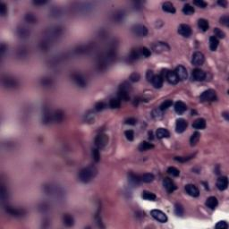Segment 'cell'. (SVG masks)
<instances>
[{"mask_svg":"<svg viewBox=\"0 0 229 229\" xmlns=\"http://www.w3.org/2000/svg\"><path fill=\"white\" fill-rule=\"evenodd\" d=\"M98 170L94 166H89L83 169H82L79 173V179L81 182L87 184V182H90L96 175H97Z\"/></svg>","mask_w":229,"mask_h":229,"instance_id":"cell-1","label":"cell"},{"mask_svg":"<svg viewBox=\"0 0 229 229\" xmlns=\"http://www.w3.org/2000/svg\"><path fill=\"white\" fill-rule=\"evenodd\" d=\"M200 99L202 102H208V101H215L217 99V93L214 89H207L203 91L200 96Z\"/></svg>","mask_w":229,"mask_h":229,"instance_id":"cell-2","label":"cell"},{"mask_svg":"<svg viewBox=\"0 0 229 229\" xmlns=\"http://www.w3.org/2000/svg\"><path fill=\"white\" fill-rule=\"evenodd\" d=\"M132 31L139 37H145L148 34V29L142 24H135L132 27Z\"/></svg>","mask_w":229,"mask_h":229,"instance_id":"cell-3","label":"cell"},{"mask_svg":"<svg viewBox=\"0 0 229 229\" xmlns=\"http://www.w3.org/2000/svg\"><path fill=\"white\" fill-rule=\"evenodd\" d=\"M150 215L157 221L161 222V223H166L167 222V215L162 212L161 210H152L150 211Z\"/></svg>","mask_w":229,"mask_h":229,"instance_id":"cell-4","label":"cell"},{"mask_svg":"<svg viewBox=\"0 0 229 229\" xmlns=\"http://www.w3.org/2000/svg\"><path fill=\"white\" fill-rule=\"evenodd\" d=\"M108 142V136L107 134L101 133L99 135H98L95 139V144L98 148L101 149L104 148Z\"/></svg>","mask_w":229,"mask_h":229,"instance_id":"cell-5","label":"cell"},{"mask_svg":"<svg viewBox=\"0 0 229 229\" xmlns=\"http://www.w3.org/2000/svg\"><path fill=\"white\" fill-rule=\"evenodd\" d=\"M175 73L176 74L178 79L181 80V81H185L187 79V77H188V73H187L186 68L185 66H182V65H178L175 68Z\"/></svg>","mask_w":229,"mask_h":229,"instance_id":"cell-6","label":"cell"},{"mask_svg":"<svg viewBox=\"0 0 229 229\" xmlns=\"http://www.w3.org/2000/svg\"><path fill=\"white\" fill-rule=\"evenodd\" d=\"M178 33L182 37L188 38L192 35V28L188 24H182L178 27Z\"/></svg>","mask_w":229,"mask_h":229,"instance_id":"cell-7","label":"cell"},{"mask_svg":"<svg viewBox=\"0 0 229 229\" xmlns=\"http://www.w3.org/2000/svg\"><path fill=\"white\" fill-rule=\"evenodd\" d=\"M204 61H205V57L201 52L197 51L193 55L192 63L194 65H201V64H203Z\"/></svg>","mask_w":229,"mask_h":229,"instance_id":"cell-8","label":"cell"},{"mask_svg":"<svg viewBox=\"0 0 229 229\" xmlns=\"http://www.w3.org/2000/svg\"><path fill=\"white\" fill-rule=\"evenodd\" d=\"M188 123L185 119L184 118H179L176 121V125H175V131L178 133H182L185 131V129L187 128Z\"/></svg>","mask_w":229,"mask_h":229,"instance_id":"cell-9","label":"cell"},{"mask_svg":"<svg viewBox=\"0 0 229 229\" xmlns=\"http://www.w3.org/2000/svg\"><path fill=\"white\" fill-rule=\"evenodd\" d=\"M163 185L165 187V189L167 190V193H172L174 191L176 190V185H175V182L168 177L165 178L164 181H163Z\"/></svg>","mask_w":229,"mask_h":229,"instance_id":"cell-10","label":"cell"},{"mask_svg":"<svg viewBox=\"0 0 229 229\" xmlns=\"http://www.w3.org/2000/svg\"><path fill=\"white\" fill-rule=\"evenodd\" d=\"M3 84L5 87H6L8 89H14L18 86L17 81L14 78L10 77V76H6V77L3 78Z\"/></svg>","mask_w":229,"mask_h":229,"instance_id":"cell-11","label":"cell"},{"mask_svg":"<svg viewBox=\"0 0 229 229\" xmlns=\"http://www.w3.org/2000/svg\"><path fill=\"white\" fill-rule=\"evenodd\" d=\"M193 78L197 82H202L206 78V73L200 68H196L193 71Z\"/></svg>","mask_w":229,"mask_h":229,"instance_id":"cell-12","label":"cell"},{"mask_svg":"<svg viewBox=\"0 0 229 229\" xmlns=\"http://www.w3.org/2000/svg\"><path fill=\"white\" fill-rule=\"evenodd\" d=\"M72 79L74 80V82L80 87H85L87 85V82L85 80V78L80 74H72Z\"/></svg>","mask_w":229,"mask_h":229,"instance_id":"cell-13","label":"cell"},{"mask_svg":"<svg viewBox=\"0 0 229 229\" xmlns=\"http://www.w3.org/2000/svg\"><path fill=\"white\" fill-rule=\"evenodd\" d=\"M228 186V178L226 176H221L217 181V187L219 191H225Z\"/></svg>","mask_w":229,"mask_h":229,"instance_id":"cell-14","label":"cell"},{"mask_svg":"<svg viewBox=\"0 0 229 229\" xmlns=\"http://www.w3.org/2000/svg\"><path fill=\"white\" fill-rule=\"evenodd\" d=\"M185 191L192 197H198L200 195V191L194 185H186Z\"/></svg>","mask_w":229,"mask_h":229,"instance_id":"cell-15","label":"cell"},{"mask_svg":"<svg viewBox=\"0 0 229 229\" xmlns=\"http://www.w3.org/2000/svg\"><path fill=\"white\" fill-rule=\"evenodd\" d=\"M153 49L155 50V52L160 53V52H163V51L169 50V47H168V45L165 42H157V43H156V45L153 46Z\"/></svg>","mask_w":229,"mask_h":229,"instance_id":"cell-16","label":"cell"},{"mask_svg":"<svg viewBox=\"0 0 229 229\" xmlns=\"http://www.w3.org/2000/svg\"><path fill=\"white\" fill-rule=\"evenodd\" d=\"M17 34L21 39H27L30 37V30L25 26H20L17 29Z\"/></svg>","mask_w":229,"mask_h":229,"instance_id":"cell-17","label":"cell"},{"mask_svg":"<svg viewBox=\"0 0 229 229\" xmlns=\"http://www.w3.org/2000/svg\"><path fill=\"white\" fill-rule=\"evenodd\" d=\"M6 210L7 213H9L12 216H14V217H21V216H24L25 214V211L24 210L15 209V208H13V207H6Z\"/></svg>","mask_w":229,"mask_h":229,"instance_id":"cell-18","label":"cell"},{"mask_svg":"<svg viewBox=\"0 0 229 229\" xmlns=\"http://www.w3.org/2000/svg\"><path fill=\"white\" fill-rule=\"evenodd\" d=\"M165 77L167 78V82L171 84H176L179 81L176 74L174 71H167V74H166Z\"/></svg>","mask_w":229,"mask_h":229,"instance_id":"cell-19","label":"cell"},{"mask_svg":"<svg viewBox=\"0 0 229 229\" xmlns=\"http://www.w3.org/2000/svg\"><path fill=\"white\" fill-rule=\"evenodd\" d=\"M218 204V200L216 197L214 196H210L207 199V200H206V206H207L208 208L211 209V210H214L217 208V206Z\"/></svg>","mask_w":229,"mask_h":229,"instance_id":"cell-20","label":"cell"},{"mask_svg":"<svg viewBox=\"0 0 229 229\" xmlns=\"http://www.w3.org/2000/svg\"><path fill=\"white\" fill-rule=\"evenodd\" d=\"M128 178H129V182H131L132 185H134V186L139 185V184L142 182L141 176L137 175H135V174H133V173H130V174L128 175Z\"/></svg>","mask_w":229,"mask_h":229,"instance_id":"cell-21","label":"cell"},{"mask_svg":"<svg viewBox=\"0 0 229 229\" xmlns=\"http://www.w3.org/2000/svg\"><path fill=\"white\" fill-rule=\"evenodd\" d=\"M163 82H164V78L161 76V75H155L151 81L153 86L156 88V89H159L161 88L162 85H163Z\"/></svg>","mask_w":229,"mask_h":229,"instance_id":"cell-22","label":"cell"},{"mask_svg":"<svg viewBox=\"0 0 229 229\" xmlns=\"http://www.w3.org/2000/svg\"><path fill=\"white\" fill-rule=\"evenodd\" d=\"M175 110L177 114H184L186 110H187V107L186 105L182 102V101H177L175 104Z\"/></svg>","mask_w":229,"mask_h":229,"instance_id":"cell-23","label":"cell"},{"mask_svg":"<svg viewBox=\"0 0 229 229\" xmlns=\"http://www.w3.org/2000/svg\"><path fill=\"white\" fill-rule=\"evenodd\" d=\"M193 127L194 129L197 130H202L206 127V120L203 118H199L196 119L193 123Z\"/></svg>","mask_w":229,"mask_h":229,"instance_id":"cell-24","label":"cell"},{"mask_svg":"<svg viewBox=\"0 0 229 229\" xmlns=\"http://www.w3.org/2000/svg\"><path fill=\"white\" fill-rule=\"evenodd\" d=\"M156 136L158 139H163V138H168L170 136L169 132L167 129L164 128H158L156 132Z\"/></svg>","mask_w":229,"mask_h":229,"instance_id":"cell-25","label":"cell"},{"mask_svg":"<svg viewBox=\"0 0 229 229\" xmlns=\"http://www.w3.org/2000/svg\"><path fill=\"white\" fill-rule=\"evenodd\" d=\"M63 221L64 225H66L67 227H71L74 225V219L70 214H64L63 217Z\"/></svg>","mask_w":229,"mask_h":229,"instance_id":"cell-26","label":"cell"},{"mask_svg":"<svg viewBox=\"0 0 229 229\" xmlns=\"http://www.w3.org/2000/svg\"><path fill=\"white\" fill-rule=\"evenodd\" d=\"M162 9L165 12L169 13V14H175V8L174 5L170 2H165L162 5Z\"/></svg>","mask_w":229,"mask_h":229,"instance_id":"cell-27","label":"cell"},{"mask_svg":"<svg viewBox=\"0 0 229 229\" xmlns=\"http://www.w3.org/2000/svg\"><path fill=\"white\" fill-rule=\"evenodd\" d=\"M218 43H219V41H218V39L217 37L211 36V37L210 38V49L211 51H215V50L218 49Z\"/></svg>","mask_w":229,"mask_h":229,"instance_id":"cell-28","label":"cell"},{"mask_svg":"<svg viewBox=\"0 0 229 229\" xmlns=\"http://www.w3.org/2000/svg\"><path fill=\"white\" fill-rule=\"evenodd\" d=\"M198 25H199V28H200L202 31H208V30H209V27H210L208 21L205 20V19H200V20L198 21Z\"/></svg>","mask_w":229,"mask_h":229,"instance_id":"cell-29","label":"cell"},{"mask_svg":"<svg viewBox=\"0 0 229 229\" xmlns=\"http://www.w3.org/2000/svg\"><path fill=\"white\" fill-rule=\"evenodd\" d=\"M64 118V113L62 110H57L54 114V120L57 123H61Z\"/></svg>","mask_w":229,"mask_h":229,"instance_id":"cell-30","label":"cell"},{"mask_svg":"<svg viewBox=\"0 0 229 229\" xmlns=\"http://www.w3.org/2000/svg\"><path fill=\"white\" fill-rule=\"evenodd\" d=\"M153 148H154V145L148 142H142L139 145V150H141V151H146L150 149H153Z\"/></svg>","mask_w":229,"mask_h":229,"instance_id":"cell-31","label":"cell"},{"mask_svg":"<svg viewBox=\"0 0 229 229\" xmlns=\"http://www.w3.org/2000/svg\"><path fill=\"white\" fill-rule=\"evenodd\" d=\"M142 197L144 200H151V201H153V200H155L157 199V196H156L154 193H150V192H148V191H144V192H142Z\"/></svg>","mask_w":229,"mask_h":229,"instance_id":"cell-32","label":"cell"},{"mask_svg":"<svg viewBox=\"0 0 229 229\" xmlns=\"http://www.w3.org/2000/svg\"><path fill=\"white\" fill-rule=\"evenodd\" d=\"M109 106L111 108H119L121 106V100L118 98H113L109 101Z\"/></svg>","mask_w":229,"mask_h":229,"instance_id":"cell-33","label":"cell"},{"mask_svg":"<svg viewBox=\"0 0 229 229\" xmlns=\"http://www.w3.org/2000/svg\"><path fill=\"white\" fill-rule=\"evenodd\" d=\"M194 12H195V10H194V7H193V6H191V5H189V4H186V5H185V6L182 7V13H184L185 14L191 15V14H193Z\"/></svg>","mask_w":229,"mask_h":229,"instance_id":"cell-34","label":"cell"},{"mask_svg":"<svg viewBox=\"0 0 229 229\" xmlns=\"http://www.w3.org/2000/svg\"><path fill=\"white\" fill-rule=\"evenodd\" d=\"M200 132H194V133L192 135L191 139H190L191 145H192V146H194V145H196V144L198 143V142L200 141Z\"/></svg>","mask_w":229,"mask_h":229,"instance_id":"cell-35","label":"cell"},{"mask_svg":"<svg viewBox=\"0 0 229 229\" xmlns=\"http://www.w3.org/2000/svg\"><path fill=\"white\" fill-rule=\"evenodd\" d=\"M141 180L142 182H151L153 180H154V175L152 174H150V173H147V174H144L141 176Z\"/></svg>","mask_w":229,"mask_h":229,"instance_id":"cell-36","label":"cell"},{"mask_svg":"<svg viewBox=\"0 0 229 229\" xmlns=\"http://www.w3.org/2000/svg\"><path fill=\"white\" fill-rule=\"evenodd\" d=\"M24 19H25V21L27 22H29V24H36V22H37V17L33 14H31V13L26 14Z\"/></svg>","mask_w":229,"mask_h":229,"instance_id":"cell-37","label":"cell"},{"mask_svg":"<svg viewBox=\"0 0 229 229\" xmlns=\"http://www.w3.org/2000/svg\"><path fill=\"white\" fill-rule=\"evenodd\" d=\"M184 212H185V210L184 208H182V206L179 203H176L175 205V213L176 216H182L184 215Z\"/></svg>","mask_w":229,"mask_h":229,"instance_id":"cell-38","label":"cell"},{"mask_svg":"<svg viewBox=\"0 0 229 229\" xmlns=\"http://www.w3.org/2000/svg\"><path fill=\"white\" fill-rule=\"evenodd\" d=\"M124 16H125L124 12H122V11H117V12H116V13L114 14L113 19H114V21H116L117 22H119V21H123Z\"/></svg>","mask_w":229,"mask_h":229,"instance_id":"cell-39","label":"cell"},{"mask_svg":"<svg viewBox=\"0 0 229 229\" xmlns=\"http://www.w3.org/2000/svg\"><path fill=\"white\" fill-rule=\"evenodd\" d=\"M173 105V101L172 100H170V99H167V100H165L161 105H160V107H159V109L161 110V111H164V110H166V109H167L168 107H170L171 106Z\"/></svg>","mask_w":229,"mask_h":229,"instance_id":"cell-40","label":"cell"},{"mask_svg":"<svg viewBox=\"0 0 229 229\" xmlns=\"http://www.w3.org/2000/svg\"><path fill=\"white\" fill-rule=\"evenodd\" d=\"M51 119V116H50V113L49 111L48 110V108H45V111H44V115H43V121L45 124H48Z\"/></svg>","mask_w":229,"mask_h":229,"instance_id":"cell-41","label":"cell"},{"mask_svg":"<svg viewBox=\"0 0 229 229\" xmlns=\"http://www.w3.org/2000/svg\"><path fill=\"white\" fill-rule=\"evenodd\" d=\"M167 173L169 174V175H172L173 176H179V175H180V171L176 168V167H168V169H167Z\"/></svg>","mask_w":229,"mask_h":229,"instance_id":"cell-42","label":"cell"},{"mask_svg":"<svg viewBox=\"0 0 229 229\" xmlns=\"http://www.w3.org/2000/svg\"><path fill=\"white\" fill-rule=\"evenodd\" d=\"M140 52H141V54H142L143 57H150V55H151V51H150L148 48H146V47L142 48V49H140Z\"/></svg>","mask_w":229,"mask_h":229,"instance_id":"cell-43","label":"cell"},{"mask_svg":"<svg viewBox=\"0 0 229 229\" xmlns=\"http://www.w3.org/2000/svg\"><path fill=\"white\" fill-rule=\"evenodd\" d=\"M215 227L218 229H226L228 228V224L225 221H219L216 224Z\"/></svg>","mask_w":229,"mask_h":229,"instance_id":"cell-44","label":"cell"},{"mask_svg":"<svg viewBox=\"0 0 229 229\" xmlns=\"http://www.w3.org/2000/svg\"><path fill=\"white\" fill-rule=\"evenodd\" d=\"M193 157V155L190 156V157H175V160H176V161H179V162H182V163H185V162L188 161V160L192 159Z\"/></svg>","mask_w":229,"mask_h":229,"instance_id":"cell-45","label":"cell"},{"mask_svg":"<svg viewBox=\"0 0 229 229\" xmlns=\"http://www.w3.org/2000/svg\"><path fill=\"white\" fill-rule=\"evenodd\" d=\"M139 57H140V53H139L138 50H135V49H132V52H131V54H130V59H132V61H134V60L138 59Z\"/></svg>","mask_w":229,"mask_h":229,"instance_id":"cell-46","label":"cell"},{"mask_svg":"<svg viewBox=\"0 0 229 229\" xmlns=\"http://www.w3.org/2000/svg\"><path fill=\"white\" fill-rule=\"evenodd\" d=\"M129 79H130L131 82H138V81L141 79V75H140L138 73H132V74L130 75Z\"/></svg>","mask_w":229,"mask_h":229,"instance_id":"cell-47","label":"cell"},{"mask_svg":"<svg viewBox=\"0 0 229 229\" xmlns=\"http://www.w3.org/2000/svg\"><path fill=\"white\" fill-rule=\"evenodd\" d=\"M125 136H126V139L127 140H129V141H133V139H134V132H133V131L132 130H127V131H125Z\"/></svg>","mask_w":229,"mask_h":229,"instance_id":"cell-48","label":"cell"},{"mask_svg":"<svg viewBox=\"0 0 229 229\" xmlns=\"http://www.w3.org/2000/svg\"><path fill=\"white\" fill-rule=\"evenodd\" d=\"M92 157H93V159L95 160V162H99V159H100V154H99V151L98 149H93L92 150Z\"/></svg>","mask_w":229,"mask_h":229,"instance_id":"cell-49","label":"cell"},{"mask_svg":"<svg viewBox=\"0 0 229 229\" xmlns=\"http://www.w3.org/2000/svg\"><path fill=\"white\" fill-rule=\"evenodd\" d=\"M220 24L225 25V26H228L229 25V16L228 15H224L220 18Z\"/></svg>","mask_w":229,"mask_h":229,"instance_id":"cell-50","label":"cell"},{"mask_svg":"<svg viewBox=\"0 0 229 229\" xmlns=\"http://www.w3.org/2000/svg\"><path fill=\"white\" fill-rule=\"evenodd\" d=\"M214 33H215L216 36H218V37L220 38V39H224L225 36V32H224L223 31H221L220 29H218V28H215V30H214ZM216 36H215V37H216Z\"/></svg>","mask_w":229,"mask_h":229,"instance_id":"cell-51","label":"cell"},{"mask_svg":"<svg viewBox=\"0 0 229 229\" xmlns=\"http://www.w3.org/2000/svg\"><path fill=\"white\" fill-rule=\"evenodd\" d=\"M193 4L200 8H205L206 6H207V3L202 1V0H195V1H193Z\"/></svg>","mask_w":229,"mask_h":229,"instance_id":"cell-52","label":"cell"},{"mask_svg":"<svg viewBox=\"0 0 229 229\" xmlns=\"http://www.w3.org/2000/svg\"><path fill=\"white\" fill-rule=\"evenodd\" d=\"M0 14L3 16H5L7 14V7L4 3H0Z\"/></svg>","mask_w":229,"mask_h":229,"instance_id":"cell-53","label":"cell"},{"mask_svg":"<svg viewBox=\"0 0 229 229\" xmlns=\"http://www.w3.org/2000/svg\"><path fill=\"white\" fill-rule=\"evenodd\" d=\"M106 107V104L104 102H98L95 106V109L97 111H101Z\"/></svg>","mask_w":229,"mask_h":229,"instance_id":"cell-54","label":"cell"},{"mask_svg":"<svg viewBox=\"0 0 229 229\" xmlns=\"http://www.w3.org/2000/svg\"><path fill=\"white\" fill-rule=\"evenodd\" d=\"M61 15V11L58 9V8H53L52 11H51V16H54V17H58Z\"/></svg>","mask_w":229,"mask_h":229,"instance_id":"cell-55","label":"cell"},{"mask_svg":"<svg viewBox=\"0 0 229 229\" xmlns=\"http://www.w3.org/2000/svg\"><path fill=\"white\" fill-rule=\"evenodd\" d=\"M136 119L135 118H133V117H130V118H128V119H126L125 120V124L126 125H134L135 124H136Z\"/></svg>","mask_w":229,"mask_h":229,"instance_id":"cell-56","label":"cell"},{"mask_svg":"<svg viewBox=\"0 0 229 229\" xmlns=\"http://www.w3.org/2000/svg\"><path fill=\"white\" fill-rule=\"evenodd\" d=\"M41 82H42L43 86H49L52 82H51V79H49V78H44V79H42Z\"/></svg>","mask_w":229,"mask_h":229,"instance_id":"cell-57","label":"cell"},{"mask_svg":"<svg viewBox=\"0 0 229 229\" xmlns=\"http://www.w3.org/2000/svg\"><path fill=\"white\" fill-rule=\"evenodd\" d=\"M154 76H155V75H154V74H153V72H152V71L149 70V71L147 72V74H146V78H147L148 82H151Z\"/></svg>","mask_w":229,"mask_h":229,"instance_id":"cell-58","label":"cell"},{"mask_svg":"<svg viewBox=\"0 0 229 229\" xmlns=\"http://www.w3.org/2000/svg\"><path fill=\"white\" fill-rule=\"evenodd\" d=\"M6 188H5V186L4 185H2L1 186V198H2V200H5L6 199Z\"/></svg>","mask_w":229,"mask_h":229,"instance_id":"cell-59","label":"cell"},{"mask_svg":"<svg viewBox=\"0 0 229 229\" xmlns=\"http://www.w3.org/2000/svg\"><path fill=\"white\" fill-rule=\"evenodd\" d=\"M46 3H47V1H43V0H41V1H33V4L36 6H42L45 5Z\"/></svg>","mask_w":229,"mask_h":229,"instance_id":"cell-60","label":"cell"},{"mask_svg":"<svg viewBox=\"0 0 229 229\" xmlns=\"http://www.w3.org/2000/svg\"><path fill=\"white\" fill-rule=\"evenodd\" d=\"M218 4L219 6H221L222 7H226V6H227V2L225 1V0H223V1H218Z\"/></svg>","mask_w":229,"mask_h":229,"instance_id":"cell-61","label":"cell"},{"mask_svg":"<svg viewBox=\"0 0 229 229\" xmlns=\"http://www.w3.org/2000/svg\"><path fill=\"white\" fill-rule=\"evenodd\" d=\"M5 50H6V45L2 44V46H1V54H3L5 52Z\"/></svg>","mask_w":229,"mask_h":229,"instance_id":"cell-62","label":"cell"},{"mask_svg":"<svg viewBox=\"0 0 229 229\" xmlns=\"http://www.w3.org/2000/svg\"><path fill=\"white\" fill-rule=\"evenodd\" d=\"M227 115H228V113H227V112H225V113L223 114V117H225L226 120H228V119H229V118H228V116H227Z\"/></svg>","mask_w":229,"mask_h":229,"instance_id":"cell-63","label":"cell"},{"mask_svg":"<svg viewBox=\"0 0 229 229\" xmlns=\"http://www.w3.org/2000/svg\"><path fill=\"white\" fill-rule=\"evenodd\" d=\"M149 135H150V139H151V140H152V139H153V137H152V132H150L149 133Z\"/></svg>","mask_w":229,"mask_h":229,"instance_id":"cell-64","label":"cell"}]
</instances>
